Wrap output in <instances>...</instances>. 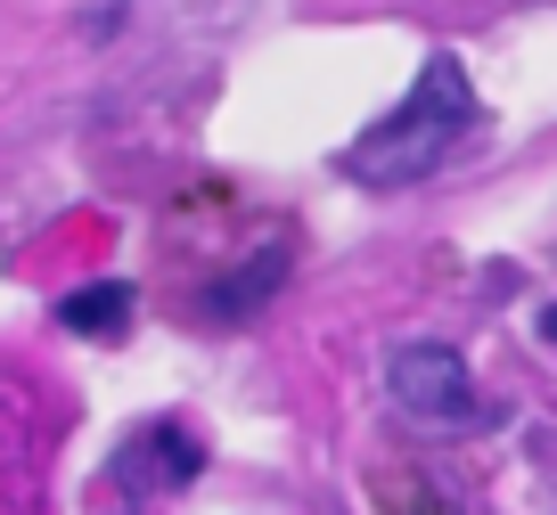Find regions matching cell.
<instances>
[{
    "mask_svg": "<svg viewBox=\"0 0 557 515\" xmlns=\"http://www.w3.org/2000/svg\"><path fill=\"white\" fill-rule=\"evenodd\" d=\"M541 336H549V343H557V303H549V311H541Z\"/></svg>",
    "mask_w": 557,
    "mask_h": 515,
    "instance_id": "8992f818",
    "label": "cell"
},
{
    "mask_svg": "<svg viewBox=\"0 0 557 515\" xmlns=\"http://www.w3.org/2000/svg\"><path fill=\"white\" fill-rule=\"evenodd\" d=\"M385 393L418 426H468L475 417V377L451 343H394L385 352Z\"/></svg>",
    "mask_w": 557,
    "mask_h": 515,
    "instance_id": "7a4b0ae2",
    "label": "cell"
},
{
    "mask_svg": "<svg viewBox=\"0 0 557 515\" xmlns=\"http://www.w3.org/2000/svg\"><path fill=\"white\" fill-rule=\"evenodd\" d=\"M394 507H401V515H443V507H435V491H426V482H394Z\"/></svg>",
    "mask_w": 557,
    "mask_h": 515,
    "instance_id": "5b68a950",
    "label": "cell"
},
{
    "mask_svg": "<svg viewBox=\"0 0 557 515\" xmlns=\"http://www.w3.org/2000/svg\"><path fill=\"white\" fill-rule=\"evenodd\" d=\"M58 327H66V336H90V343L123 336V327H132V287H123V278H99V287H74L66 303H58Z\"/></svg>",
    "mask_w": 557,
    "mask_h": 515,
    "instance_id": "277c9868",
    "label": "cell"
},
{
    "mask_svg": "<svg viewBox=\"0 0 557 515\" xmlns=\"http://www.w3.org/2000/svg\"><path fill=\"white\" fill-rule=\"evenodd\" d=\"M197 466H206V442H197L189 426H173V417H157V426H139L132 442H123L115 482H123L132 499H157V491H181V482H197Z\"/></svg>",
    "mask_w": 557,
    "mask_h": 515,
    "instance_id": "3957f363",
    "label": "cell"
},
{
    "mask_svg": "<svg viewBox=\"0 0 557 515\" xmlns=\"http://www.w3.org/2000/svg\"><path fill=\"white\" fill-rule=\"evenodd\" d=\"M468 123H475V83H468V66H459L451 50H435L418 66V83L401 90L394 115L369 123V131L345 148V172L361 189H418L426 172L451 164V148L468 139Z\"/></svg>",
    "mask_w": 557,
    "mask_h": 515,
    "instance_id": "6da1fadb",
    "label": "cell"
}]
</instances>
